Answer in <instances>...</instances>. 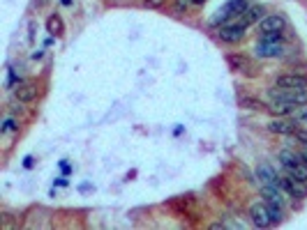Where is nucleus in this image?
<instances>
[{
    "label": "nucleus",
    "instance_id": "1",
    "mask_svg": "<svg viewBox=\"0 0 307 230\" xmlns=\"http://www.w3.org/2000/svg\"><path fill=\"white\" fill-rule=\"evenodd\" d=\"M277 159L282 161V166L286 168V173L296 179H302L307 182V161L302 159V154H296L291 150H282L277 154Z\"/></svg>",
    "mask_w": 307,
    "mask_h": 230
},
{
    "label": "nucleus",
    "instance_id": "2",
    "mask_svg": "<svg viewBox=\"0 0 307 230\" xmlns=\"http://www.w3.org/2000/svg\"><path fill=\"white\" fill-rule=\"evenodd\" d=\"M270 99L286 101V104H291V106H305L307 104V87H305V90H289V87H277V90H270Z\"/></svg>",
    "mask_w": 307,
    "mask_h": 230
},
{
    "label": "nucleus",
    "instance_id": "3",
    "mask_svg": "<svg viewBox=\"0 0 307 230\" xmlns=\"http://www.w3.org/2000/svg\"><path fill=\"white\" fill-rule=\"evenodd\" d=\"M247 9V0H227V3L222 5V7L217 9V14H215L213 23L217 26V23L222 21H229V18L238 16V14H242Z\"/></svg>",
    "mask_w": 307,
    "mask_h": 230
},
{
    "label": "nucleus",
    "instance_id": "4",
    "mask_svg": "<svg viewBox=\"0 0 307 230\" xmlns=\"http://www.w3.org/2000/svg\"><path fill=\"white\" fill-rule=\"evenodd\" d=\"M245 30H247V23L242 18L236 23H227V26L219 28V39L227 41V44H238L245 37Z\"/></svg>",
    "mask_w": 307,
    "mask_h": 230
},
{
    "label": "nucleus",
    "instance_id": "5",
    "mask_svg": "<svg viewBox=\"0 0 307 230\" xmlns=\"http://www.w3.org/2000/svg\"><path fill=\"white\" fill-rule=\"evenodd\" d=\"M279 189H282V191H286L291 198H298V200L307 198V182L291 177V175H284V177H279Z\"/></svg>",
    "mask_w": 307,
    "mask_h": 230
},
{
    "label": "nucleus",
    "instance_id": "6",
    "mask_svg": "<svg viewBox=\"0 0 307 230\" xmlns=\"http://www.w3.org/2000/svg\"><path fill=\"white\" fill-rule=\"evenodd\" d=\"M250 216H252V223L259 225V228L273 225V219H270V212H268V205H265V202H254V205L250 207Z\"/></svg>",
    "mask_w": 307,
    "mask_h": 230
},
{
    "label": "nucleus",
    "instance_id": "7",
    "mask_svg": "<svg viewBox=\"0 0 307 230\" xmlns=\"http://www.w3.org/2000/svg\"><path fill=\"white\" fill-rule=\"evenodd\" d=\"M268 129L273 133H282V136H296L298 131V122L296 120H286V118H275L268 122Z\"/></svg>",
    "mask_w": 307,
    "mask_h": 230
},
{
    "label": "nucleus",
    "instance_id": "8",
    "mask_svg": "<svg viewBox=\"0 0 307 230\" xmlns=\"http://www.w3.org/2000/svg\"><path fill=\"white\" fill-rule=\"evenodd\" d=\"M256 58H279V55L284 53V46L282 41H259L256 44Z\"/></svg>",
    "mask_w": 307,
    "mask_h": 230
},
{
    "label": "nucleus",
    "instance_id": "9",
    "mask_svg": "<svg viewBox=\"0 0 307 230\" xmlns=\"http://www.w3.org/2000/svg\"><path fill=\"white\" fill-rule=\"evenodd\" d=\"M277 87H289V90H305L307 76L305 74H282L277 78Z\"/></svg>",
    "mask_w": 307,
    "mask_h": 230
},
{
    "label": "nucleus",
    "instance_id": "10",
    "mask_svg": "<svg viewBox=\"0 0 307 230\" xmlns=\"http://www.w3.org/2000/svg\"><path fill=\"white\" fill-rule=\"evenodd\" d=\"M286 28V18L282 14H273V16H265L263 21L259 23V30L261 32H284Z\"/></svg>",
    "mask_w": 307,
    "mask_h": 230
},
{
    "label": "nucleus",
    "instance_id": "11",
    "mask_svg": "<svg viewBox=\"0 0 307 230\" xmlns=\"http://www.w3.org/2000/svg\"><path fill=\"white\" fill-rule=\"evenodd\" d=\"M256 177H259V182L263 184V187H279V175L275 173L268 164H259V168H256Z\"/></svg>",
    "mask_w": 307,
    "mask_h": 230
},
{
    "label": "nucleus",
    "instance_id": "12",
    "mask_svg": "<svg viewBox=\"0 0 307 230\" xmlns=\"http://www.w3.org/2000/svg\"><path fill=\"white\" fill-rule=\"evenodd\" d=\"M14 95H16V99L19 101L30 104V101L37 99V85H35V83H16Z\"/></svg>",
    "mask_w": 307,
    "mask_h": 230
},
{
    "label": "nucleus",
    "instance_id": "13",
    "mask_svg": "<svg viewBox=\"0 0 307 230\" xmlns=\"http://www.w3.org/2000/svg\"><path fill=\"white\" fill-rule=\"evenodd\" d=\"M263 14H265V9L261 7V5H252V7H247L245 12H242V21H245L247 26H252V23H261L265 18Z\"/></svg>",
    "mask_w": 307,
    "mask_h": 230
},
{
    "label": "nucleus",
    "instance_id": "14",
    "mask_svg": "<svg viewBox=\"0 0 307 230\" xmlns=\"http://www.w3.org/2000/svg\"><path fill=\"white\" fill-rule=\"evenodd\" d=\"M265 108H268V113H273V115H277V118H282V115H289V113H293V108H296V106L286 104V101L273 99V104H270V106H265Z\"/></svg>",
    "mask_w": 307,
    "mask_h": 230
},
{
    "label": "nucleus",
    "instance_id": "15",
    "mask_svg": "<svg viewBox=\"0 0 307 230\" xmlns=\"http://www.w3.org/2000/svg\"><path fill=\"white\" fill-rule=\"evenodd\" d=\"M227 62H229V67L236 69V72H247V69H250V60H247L245 55L231 53V55H227Z\"/></svg>",
    "mask_w": 307,
    "mask_h": 230
},
{
    "label": "nucleus",
    "instance_id": "16",
    "mask_svg": "<svg viewBox=\"0 0 307 230\" xmlns=\"http://www.w3.org/2000/svg\"><path fill=\"white\" fill-rule=\"evenodd\" d=\"M47 32H49L51 37H60L63 32H65V26H63V18L58 16V14L49 16V21H47Z\"/></svg>",
    "mask_w": 307,
    "mask_h": 230
},
{
    "label": "nucleus",
    "instance_id": "17",
    "mask_svg": "<svg viewBox=\"0 0 307 230\" xmlns=\"http://www.w3.org/2000/svg\"><path fill=\"white\" fill-rule=\"evenodd\" d=\"M238 106L250 108V110H261V108H263V101L254 99V97H238Z\"/></svg>",
    "mask_w": 307,
    "mask_h": 230
},
{
    "label": "nucleus",
    "instance_id": "18",
    "mask_svg": "<svg viewBox=\"0 0 307 230\" xmlns=\"http://www.w3.org/2000/svg\"><path fill=\"white\" fill-rule=\"evenodd\" d=\"M284 32H261V41H282Z\"/></svg>",
    "mask_w": 307,
    "mask_h": 230
},
{
    "label": "nucleus",
    "instance_id": "19",
    "mask_svg": "<svg viewBox=\"0 0 307 230\" xmlns=\"http://www.w3.org/2000/svg\"><path fill=\"white\" fill-rule=\"evenodd\" d=\"M291 118L296 120L298 124H307V108H298V110H293Z\"/></svg>",
    "mask_w": 307,
    "mask_h": 230
},
{
    "label": "nucleus",
    "instance_id": "20",
    "mask_svg": "<svg viewBox=\"0 0 307 230\" xmlns=\"http://www.w3.org/2000/svg\"><path fill=\"white\" fill-rule=\"evenodd\" d=\"M16 129H19V124H16L12 118H7L5 122H3V133H12V131H16Z\"/></svg>",
    "mask_w": 307,
    "mask_h": 230
},
{
    "label": "nucleus",
    "instance_id": "21",
    "mask_svg": "<svg viewBox=\"0 0 307 230\" xmlns=\"http://www.w3.org/2000/svg\"><path fill=\"white\" fill-rule=\"evenodd\" d=\"M164 3H167V0H144V5L146 7H150V9H159Z\"/></svg>",
    "mask_w": 307,
    "mask_h": 230
},
{
    "label": "nucleus",
    "instance_id": "22",
    "mask_svg": "<svg viewBox=\"0 0 307 230\" xmlns=\"http://www.w3.org/2000/svg\"><path fill=\"white\" fill-rule=\"evenodd\" d=\"M187 5H190V0H176V12L182 14L187 9Z\"/></svg>",
    "mask_w": 307,
    "mask_h": 230
},
{
    "label": "nucleus",
    "instance_id": "23",
    "mask_svg": "<svg viewBox=\"0 0 307 230\" xmlns=\"http://www.w3.org/2000/svg\"><path fill=\"white\" fill-rule=\"evenodd\" d=\"M296 138H298V141H302V143L307 145V131H296Z\"/></svg>",
    "mask_w": 307,
    "mask_h": 230
},
{
    "label": "nucleus",
    "instance_id": "24",
    "mask_svg": "<svg viewBox=\"0 0 307 230\" xmlns=\"http://www.w3.org/2000/svg\"><path fill=\"white\" fill-rule=\"evenodd\" d=\"M210 228H213V230H222V228H227V225H224V221H215V223H210Z\"/></svg>",
    "mask_w": 307,
    "mask_h": 230
},
{
    "label": "nucleus",
    "instance_id": "25",
    "mask_svg": "<svg viewBox=\"0 0 307 230\" xmlns=\"http://www.w3.org/2000/svg\"><path fill=\"white\" fill-rule=\"evenodd\" d=\"M24 166H26V168H30V166H33V156H26V161H24Z\"/></svg>",
    "mask_w": 307,
    "mask_h": 230
},
{
    "label": "nucleus",
    "instance_id": "26",
    "mask_svg": "<svg viewBox=\"0 0 307 230\" xmlns=\"http://www.w3.org/2000/svg\"><path fill=\"white\" fill-rule=\"evenodd\" d=\"M302 159L307 161V145H305V150H302Z\"/></svg>",
    "mask_w": 307,
    "mask_h": 230
},
{
    "label": "nucleus",
    "instance_id": "27",
    "mask_svg": "<svg viewBox=\"0 0 307 230\" xmlns=\"http://www.w3.org/2000/svg\"><path fill=\"white\" fill-rule=\"evenodd\" d=\"M60 3H63V5H67V7H70V5H72V0H60Z\"/></svg>",
    "mask_w": 307,
    "mask_h": 230
},
{
    "label": "nucleus",
    "instance_id": "28",
    "mask_svg": "<svg viewBox=\"0 0 307 230\" xmlns=\"http://www.w3.org/2000/svg\"><path fill=\"white\" fill-rule=\"evenodd\" d=\"M192 3H194V5H203L206 0H192Z\"/></svg>",
    "mask_w": 307,
    "mask_h": 230
}]
</instances>
